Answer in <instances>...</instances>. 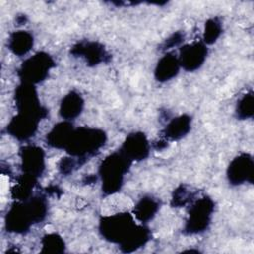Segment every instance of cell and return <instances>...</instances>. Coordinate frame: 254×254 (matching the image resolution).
<instances>
[{
    "instance_id": "cell-1",
    "label": "cell",
    "mask_w": 254,
    "mask_h": 254,
    "mask_svg": "<svg viewBox=\"0 0 254 254\" xmlns=\"http://www.w3.org/2000/svg\"><path fill=\"white\" fill-rule=\"evenodd\" d=\"M102 237L120 246L122 252H133L144 246L151 237L148 227L135 222L133 214L118 212L102 216L99 221Z\"/></svg>"
},
{
    "instance_id": "cell-2",
    "label": "cell",
    "mask_w": 254,
    "mask_h": 254,
    "mask_svg": "<svg viewBox=\"0 0 254 254\" xmlns=\"http://www.w3.org/2000/svg\"><path fill=\"white\" fill-rule=\"evenodd\" d=\"M48 204L44 196L32 195L26 200H19L8 210L5 223L9 232L25 233L34 223H38L47 215Z\"/></svg>"
},
{
    "instance_id": "cell-3",
    "label": "cell",
    "mask_w": 254,
    "mask_h": 254,
    "mask_svg": "<svg viewBox=\"0 0 254 254\" xmlns=\"http://www.w3.org/2000/svg\"><path fill=\"white\" fill-rule=\"evenodd\" d=\"M106 134L103 130L90 127L74 128L65 147L69 156L87 160L98 152L106 142Z\"/></svg>"
},
{
    "instance_id": "cell-4",
    "label": "cell",
    "mask_w": 254,
    "mask_h": 254,
    "mask_svg": "<svg viewBox=\"0 0 254 254\" xmlns=\"http://www.w3.org/2000/svg\"><path fill=\"white\" fill-rule=\"evenodd\" d=\"M131 163L120 151L110 154L101 162L98 173L105 195H112L120 190Z\"/></svg>"
},
{
    "instance_id": "cell-5",
    "label": "cell",
    "mask_w": 254,
    "mask_h": 254,
    "mask_svg": "<svg viewBox=\"0 0 254 254\" xmlns=\"http://www.w3.org/2000/svg\"><path fill=\"white\" fill-rule=\"evenodd\" d=\"M54 66L53 58L45 52H39L23 62L18 74L22 82L35 85L44 81Z\"/></svg>"
},
{
    "instance_id": "cell-6",
    "label": "cell",
    "mask_w": 254,
    "mask_h": 254,
    "mask_svg": "<svg viewBox=\"0 0 254 254\" xmlns=\"http://www.w3.org/2000/svg\"><path fill=\"white\" fill-rule=\"evenodd\" d=\"M213 212L214 202L210 197L205 195L197 198L190 208L184 232L189 235L204 232L211 222Z\"/></svg>"
},
{
    "instance_id": "cell-7",
    "label": "cell",
    "mask_w": 254,
    "mask_h": 254,
    "mask_svg": "<svg viewBox=\"0 0 254 254\" xmlns=\"http://www.w3.org/2000/svg\"><path fill=\"white\" fill-rule=\"evenodd\" d=\"M15 102L18 113L35 117L39 120L48 115V110L40 103L35 85L22 82L16 89Z\"/></svg>"
},
{
    "instance_id": "cell-8",
    "label": "cell",
    "mask_w": 254,
    "mask_h": 254,
    "mask_svg": "<svg viewBox=\"0 0 254 254\" xmlns=\"http://www.w3.org/2000/svg\"><path fill=\"white\" fill-rule=\"evenodd\" d=\"M229 184L238 186L246 182L253 183L254 162L251 155L242 153L236 156L229 164L226 172Z\"/></svg>"
},
{
    "instance_id": "cell-9",
    "label": "cell",
    "mask_w": 254,
    "mask_h": 254,
    "mask_svg": "<svg viewBox=\"0 0 254 254\" xmlns=\"http://www.w3.org/2000/svg\"><path fill=\"white\" fill-rule=\"evenodd\" d=\"M206 56L207 47L202 41H199L182 47L178 59L181 67L187 71H194L203 64Z\"/></svg>"
},
{
    "instance_id": "cell-10",
    "label": "cell",
    "mask_w": 254,
    "mask_h": 254,
    "mask_svg": "<svg viewBox=\"0 0 254 254\" xmlns=\"http://www.w3.org/2000/svg\"><path fill=\"white\" fill-rule=\"evenodd\" d=\"M23 174L38 178L45 170V152L41 147L27 145L20 151Z\"/></svg>"
},
{
    "instance_id": "cell-11",
    "label": "cell",
    "mask_w": 254,
    "mask_h": 254,
    "mask_svg": "<svg viewBox=\"0 0 254 254\" xmlns=\"http://www.w3.org/2000/svg\"><path fill=\"white\" fill-rule=\"evenodd\" d=\"M70 53L74 57L84 59L88 65H97L101 63H107L109 60V54L105 48L101 44L92 41L76 43L71 48Z\"/></svg>"
},
{
    "instance_id": "cell-12",
    "label": "cell",
    "mask_w": 254,
    "mask_h": 254,
    "mask_svg": "<svg viewBox=\"0 0 254 254\" xmlns=\"http://www.w3.org/2000/svg\"><path fill=\"white\" fill-rule=\"evenodd\" d=\"M150 148L146 135L142 132H134L126 137L120 152L131 162L142 161L149 156Z\"/></svg>"
},
{
    "instance_id": "cell-13",
    "label": "cell",
    "mask_w": 254,
    "mask_h": 254,
    "mask_svg": "<svg viewBox=\"0 0 254 254\" xmlns=\"http://www.w3.org/2000/svg\"><path fill=\"white\" fill-rule=\"evenodd\" d=\"M39 122L40 120L35 117L18 113L9 122L7 126V133L20 141L29 140L35 136Z\"/></svg>"
},
{
    "instance_id": "cell-14",
    "label": "cell",
    "mask_w": 254,
    "mask_h": 254,
    "mask_svg": "<svg viewBox=\"0 0 254 254\" xmlns=\"http://www.w3.org/2000/svg\"><path fill=\"white\" fill-rule=\"evenodd\" d=\"M180 62L173 53L165 54L157 63L155 68V78L160 82H166L173 79L180 70Z\"/></svg>"
},
{
    "instance_id": "cell-15",
    "label": "cell",
    "mask_w": 254,
    "mask_h": 254,
    "mask_svg": "<svg viewBox=\"0 0 254 254\" xmlns=\"http://www.w3.org/2000/svg\"><path fill=\"white\" fill-rule=\"evenodd\" d=\"M73 130L74 127L69 121L64 120L63 122H59L48 133L46 142L52 148L65 149Z\"/></svg>"
},
{
    "instance_id": "cell-16",
    "label": "cell",
    "mask_w": 254,
    "mask_h": 254,
    "mask_svg": "<svg viewBox=\"0 0 254 254\" xmlns=\"http://www.w3.org/2000/svg\"><path fill=\"white\" fill-rule=\"evenodd\" d=\"M84 106L82 96L76 91H70L61 101L60 115L64 120L70 121L80 115Z\"/></svg>"
},
{
    "instance_id": "cell-17",
    "label": "cell",
    "mask_w": 254,
    "mask_h": 254,
    "mask_svg": "<svg viewBox=\"0 0 254 254\" xmlns=\"http://www.w3.org/2000/svg\"><path fill=\"white\" fill-rule=\"evenodd\" d=\"M160 201L158 198L145 195L141 197L133 208V216L141 223H146L154 218L160 209Z\"/></svg>"
},
{
    "instance_id": "cell-18",
    "label": "cell",
    "mask_w": 254,
    "mask_h": 254,
    "mask_svg": "<svg viewBox=\"0 0 254 254\" xmlns=\"http://www.w3.org/2000/svg\"><path fill=\"white\" fill-rule=\"evenodd\" d=\"M191 127V117L183 114L176 118H173L164 129V136L166 140L177 141L184 138Z\"/></svg>"
},
{
    "instance_id": "cell-19",
    "label": "cell",
    "mask_w": 254,
    "mask_h": 254,
    "mask_svg": "<svg viewBox=\"0 0 254 254\" xmlns=\"http://www.w3.org/2000/svg\"><path fill=\"white\" fill-rule=\"evenodd\" d=\"M34 46V37L28 31L13 32L8 39V49L16 56L22 57L28 54Z\"/></svg>"
},
{
    "instance_id": "cell-20",
    "label": "cell",
    "mask_w": 254,
    "mask_h": 254,
    "mask_svg": "<svg viewBox=\"0 0 254 254\" xmlns=\"http://www.w3.org/2000/svg\"><path fill=\"white\" fill-rule=\"evenodd\" d=\"M41 244L44 253H63L65 248L64 239L57 233H49L43 236Z\"/></svg>"
},
{
    "instance_id": "cell-21",
    "label": "cell",
    "mask_w": 254,
    "mask_h": 254,
    "mask_svg": "<svg viewBox=\"0 0 254 254\" xmlns=\"http://www.w3.org/2000/svg\"><path fill=\"white\" fill-rule=\"evenodd\" d=\"M222 33V24L218 18L208 19L204 26L203 40L205 45H211L220 37Z\"/></svg>"
},
{
    "instance_id": "cell-22",
    "label": "cell",
    "mask_w": 254,
    "mask_h": 254,
    "mask_svg": "<svg viewBox=\"0 0 254 254\" xmlns=\"http://www.w3.org/2000/svg\"><path fill=\"white\" fill-rule=\"evenodd\" d=\"M254 113V97L252 92L244 94L236 106V115L239 119L244 120L251 118Z\"/></svg>"
},
{
    "instance_id": "cell-23",
    "label": "cell",
    "mask_w": 254,
    "mask_h": 254,
    "mask_svg": "<svg viewBox=\"0 0 254 254\" xmlns=\"http://www.w3.org/2000/svg\"><path fill=\"white\" fill-rule=\"evenodd\" d=\"M192 197V190H190L187 186L182 185L174 190L171 203L174 207H182L190 202Z\"/></svg>"
},
{
    "instance_id": "cell-24",
    "label": "cell",
    "mask_w": 254,
    "mask_h": 254,
    "mask_svg": "<svg viewBox=\"0 0 254 254\" xmlns=\"http://www.w3.org/2000/svg\"><path fill=\"white\" fill-rule=\"evenodd\" d=\"M86 160L79 159L76 157H64L59 163V171L63 175H69L74 170H76L80 165H82Z\"/></svg>"
},
{
    "instance_id": "cell-25",
    "label": "cell",
    "mask_w": 254,
    "mask_h": 254,
    "mask_svg": "<svg viewBox=\"0 0 254 254\" xmlns=\"http://www.w3.org/2000/svg\"><path fill=\"white\" fill-rule=\"evenodd\" d=\"M184 41V34L181 32H177L174 33L172 36H170L168 39H166L164 41V43L162 44V49L164 51H167L169 49H172L174 47L179 46L181 43H183Z\"/></svg>"
}]
</instances>
